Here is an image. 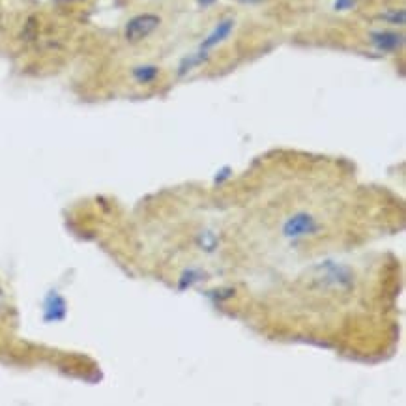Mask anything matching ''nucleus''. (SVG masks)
I'll return each instance as SVG.
<instances>
[{
	"label": "nucleus",
	"instance_id": "obj_1",
	"mask_svg": "<svg viewBox=\"0 0 406 406\" xmlns=\"http://www.w3.org/2000/svg\"><path fill=\"white\" fill-rule=\"evenodd\" d=\"M160 17L154 15V13H142V15H137L126 25V40L131 42V44H137L144 37H148L152 32L160 26Z\"/></svg>",
	"mask_w": 406,
	"mask_h": 406
},
{
	"label": "nucleus",
	"instance_id": "obj_2",
	"mask_svg": "<svg viewBox=\"0 0 406 406\" xmlns=\"http://www.w3.org/2000/svg\"><path fill=\"white\" fill-rule=\"evenodd\" d=\"M319 230V223L309 214H296L285 223L283 232L287 238H303L309 234H314Z\"/></svg>",
	"mask_w": 406,
	"mask_h": 406
},
{
	"label": "nucleus",
	"instance_id": "obj_3",
	"mask_svg": "<svg viewBox=\"0 0 406 406\" xmlns=\"http://www.w3.org/2000/svg\"><path fill=\"white\" fill-rule=\"evenodd\" d=\"M232 28H234L232 19H225V21H221V23L214 28V32L204 40V44L201 45V51H198V53L204 56L208 55V51L212 49V47H216L217 44H221L223 40H227L228 34L232 32Z\"/></svg>",
	"mask_w": 406,
	"mask_h": 406
},
{
	"label": "nucleus",
	"instance_id": "obj_4",
	"mask_svg": "<svg viewBox=\"0 0 406 406\" xmlns=\"http://www.w3.org/2000/svg\"><path fill=\"white\" fill-rule=\"evenodd\" d=\"M373 44L376 45V49L395 51L403 44V36L395 34V32H376V34H373Z\"/></svg>",
	"mask_w": 406,
	"mask_h": 406
},
{
	"label": "nucleus",
	"instance_id": "obj_5",
	"mask_svg": "<svg viewBox=\"0 0 406 406\" xmlns=\"http://www.w3.org/2000/svg\"><path fill=\"white\" fill-rule=\"evenodd\" d=\"M158 75H160V69L155 66H139L133 69V77L137 83H152L158 79Z\"/></svg>",
	"mask_w": 406,
	"mask_h": 406
},
{
	"label": "nucleus",
	"instance_id": "obj_6",
	"mask_svg": "<svg viewBox=\"0 0 406 406\" xmlns=\"http://www.w3.org/2000/svg\"><path fill=\"white\" fill-rule=\"evenodd\" d=\"M354 2H356V0H337L335 8H339V10H346V8H350Z\"/></svg>",
	"mask_w": 406,
	"mask_h": 406
},
{
	"label": "nucleus",
	"instance_id": "obj_7",
	"mask_svg": "<svg viewBox=\"0 0 406 406\" xmlns=\"http://www.w3.org/2000/svg\"><path fill=\"white\" fill-rule=\"evenodd\" d=\"M240 2H257V0H240Z\"/></svg>",
	"mask_w": 406,
	"mask_h": 406
}]
</instances>
